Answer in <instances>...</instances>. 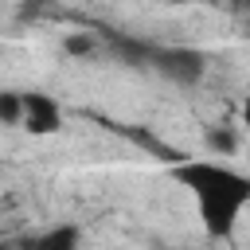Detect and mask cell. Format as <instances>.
I'll return each mask as SVG.
<instances>
[{
  "label": "cell",
  "mask_w": 250,
  "mask_h": 250,
  "mask_svg": "<svg viewBox=\"0 0 250 250\" xmlns=\"http://www.w3.org/2000/svg\"><path fill=\"white\" fill-rule=\"evenodd\" d=\"M172 180L184 184L195 199V211H199V223L211 238H230L242 211L250 207V176L230 168L227 160L219 156H184L172 164Z\"/></svg>",
  "instance_id": "obj_1"
},
{
  "label": "cell",
  "mask_w": 250,
  "mask_h": 250,
  "mask_svg": "<svg viewBox=\"0 0 250 250\" xmlns=\"http://www.w3.org/2000/svg\"><path fill=\"white\" fill-rule=\"evenodd\" d=\"M148 66H152L160 78H168L172 86H180V90H195V86L207 78L211 59H207V51H199V47L168 43V47H152Z\"/></svg>",
  "instance_id": "obj_2"
},
{
  "label": "cell",
  "mask_w": 250,
  "mask_h": 250,
  "mask_svg": "<svg viewBox=\"0 0 250 250\" xmlns=\"http://www.w3.org/2000/svg\"><path fill=\"white\" fill-rule=\"evenodd\" d=\"M62 105H59V98L55 94H47V90H23V133H31V137H55L59 129H62Z\"/></svg>",
  "instance_id": "obj_3"
},
{
  "label": "cell",
  "mask_w": 250,
  "mask_h": 250,
  "mask_svg": "<svg viewBox=\"0 0 250 250\" xmlns=\"http://www.w3.org/2000/svg\"><path fill=\"white\" fill-rule=\"evenodd\" d=\"M238 145H242V137H238L234 125H207V129H203V152H207V156L227 160V156L238 152Z\"/></svg>",
  "instance_id": "obj_4"
},
{
  "label": "cell",
  "mask_w": 250,
  "mask_h": 250,
  "mask_svg": "<svg viewBox=\"0 0 250 250\" xmlns=\"http://www.w3.org/2000/svg\"><path fill=\"white\" fill-rule=\"evenodd\" d=\"M27 242H31V246H39V250H74V246L82 242V230H78L74 223H55V227H47V230L31 234Z\"/></svg>",
  "instance_id": "obj_5"
},
{
  "label": "cell",
  "mask_w": 250,
  "mask_h": 250,
  "mask_svg": "<svg viewBox=\"0 0 250 250\" xmlns=\"http://www.w3.org/2000/svg\"><path fill=\"white\" fill-rule=\"evenodd\" d=\"M62 55L86 62V59H98V55H102V43H98L94 31H66V35H62Z\"/></svg>",
  "instance_id": "obj_6"
},
{
  "label": "cell",
  "mask_w": 250,
  "mask_h": 250,
  "mask_svg": "<svg viewBox=\"0 0 250 250\" xmlns=\"http://www.w3.org/2000/svg\"><path fill=\"white\" fill-rule=\"evenodd\" d=\"M23 125V90H0V129H20Z\"/></svg>",
  "instance_id": "obj_7"
},
{
  "label": "cell",
  "mask_w": 250,
  "mask_h": 250,
  "mask_svg": "<svg viewBox=\"0 0 250 250\" xmlns=\"http://www.w3.org/2000/svg\"><path fill=\"white\" fill-rule=\"evenodd\" d=\"M238 125L242 129H250V94L242 98V105H238Z\"/></svg>",
  "instance_id": "obj_8"
},
{
  "label": "cell",
  "mask_w": 250,
  "mask_h": 250,
  "mask_svg": "<svg viewBox=\"0 0 250 250\" xmlns=\"http://www.w3.org/2000/svg\"><path fill=\"white\" fill-rule=\"evenodd\" d=\"M168 4H199V0H168Z\"/></svg>",
  "instance_id": "obj_9"
},
{
  "label": "cell",
  "mask_w": 250,
  "mask_h": 250,
  "mask_svg": "<svg viewBox=\"0 0 250 250\" xmlns=\"http://www.w3.org/2000/svg\"><path fill=\"white\" fill-rule=\"evenodd\" d=\"M246 27H250V12H246Z\"/></svg>",
  "instance_id": "obj_10"
}]
</instances>
